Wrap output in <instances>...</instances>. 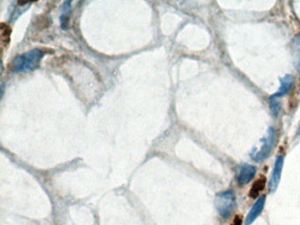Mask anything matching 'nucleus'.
I'll use <instances>...</instances> for the list:
<instances>
[{"mask_svg": "<svg viewBox=\"0 0 300 225\" xmlns=\"http://www.w3.org/2000/svg\"><path fill=\"white\" fill-rule=\"evenodd\" d=\"M236 207V196L232 190L220 193L216 197V208L222 218H229L234 214Z\"/></svg>", "mask_w": 300, "mask_h": 225, "instance_id": "nucleus-2", "label": "nucleus"}, {"mask_svg": "<svg viewBox=\"0 0 300 225\" xmlns=\"http://www.w3.org/2000/svg\"><path fill=\"white\" fill-rule=\"evenodd\" d=\"M297 134L300 136V122L298 123V126H297Z\"/></svg>", "mask_w": 300, "mask_h": 225, "instance_id": "nucleus-12", "label": "nucleus"}, {"mask_svg": "<svg viewBox=\"0 0 300 225\" xmlns=\"http://www.w3.org/2000/svg\"><path fill=\"white\" fill-rule=\"evenodd\" d=\"M231 225H242V218L240 215H237L234 220V222H231Z\"/></svg>", "mask_w": 300, "mask_h": 225, "instance_id": "nucleus-11", "label": "nucleus"}, {"mask_svg": "<svg viewBox=\"0 0 300 225\" xmlns=\"http://www.w3.org/2000/svg\"><path fill=\"white\" fill-rule=\"evenodd\" d=\"M265 202H266V196H261L260 198L258 199L257 202L254 203V205L252 207V209H250V211L247 215L245 225H251L258 218V216L261 215V212L263 210Z\"/></svg>", "mask_w": 300, "mask_h": 225, "instance_id": "nucleus-5", "label": "nucleus"}, {"mask_svg": "<svg viewBox=\"0 0 300 225\" xmlns=\"http://www.w3.org/2000/svg\"><path fill=\"white\" fill-rule=\"evenodd\" d=\"M45 50L35 49L26 53L17 56L13 61V71L15 72H27L33 71L39 67L41 60L45 55Z\"/></svg>", "mask_w": 300, "mask_h": 225, "instance_id": "nucleus-1", "label": "nucleus"}, {"mask_svg": "<svg viewBox=\"0 0 300 225\" xmlns=\"http://www.w3.org/2000/svg\"><path fill=\"white\" fill-rule=\"evenodd\" d=\"M256 174V168L251 165H244L238 175V181L241 185H248Z\"/></svg>", "mask_w": 300, "mask_h": 225, "instance_id": "nucleus-6", "label": "nucleus"}, {"mask_svg": "<svg viewBox=\"0 0 300 225\" xmlns=\"http://www.w3.org/2000/svg\"><path fill=\"white\" fill-rule=\"evenodd\" d=\"M284 162V156H279L276 160L274 169H273V173L271 175V181L269 183V191H270V193H275L277 191L279 182H280Z\"/></svg>", "mask_w": 300, "mask_h": 225, "instance_id": "nucleus-4", "label": "nucleus"}, {"mask_svg": "<svg viewBox=\"0 0 300 225\" xmlns=\"http://www.w3.org/2000/svg\"><path fill=\"white\" fill-rule=\"evenodd\" d=\"M275 142H276V130H275L273 127H271L269 130H268V135L263 140H262V145H261V149H259L258 152H254L253 151L251 153V157L252 159H254V161H262L264 159H267L268 157L270 156L273 147L275 145Z\"/></svg>", "mask_w": 300, "mask_h": 225, "instance_id": "nucleus-3", "label": "nucleus"}, {"mask_svg": "<svg viewBox=\"0 0 300 225\" xmlns=\"http://www.w3.org/2000/svg\"><path fill=\"white\" fill-rule=\"evenodd\" d=\"M71 4L72 2L67 1L65 3L63 4V8H62V16H61V24H62V27L63 28H66L67 27V23H68V16L67 14L69 12L70 8H71Z\"/></svg>", "mask_w": 300, "mask_h": 225, "instance_id": "nucleus-9", "label": "nucleus"}, {"mask_svg": "<svg viewBox=\"0 0 300 225\" xmlns=\"http://www.w3.org/2000/svg\"><path fill=\"white\" fill-rule=\"evenodd\" d=\"M280 83V88L277 91V93L272 96L276 98V99H278V98H281L285 94H287L288 92L292 88V86L295 83V79L291 75H286L283 79H281Z\"/></svg>", "mask_w": 300, "mask_h": 225, "instance_id": "nucleus-7", "label": "nucleus"}, {"mask_svg": "<svg viewBox=\"0 0 300 225\" xmlns=\"http://www.w3.org/2000/svg\"><path fill=\"white\" fill-rule=\"evenodd\" d=\"M264 186H265V178H260L254 182V185L252 186L250 192H249V196L252 198H256L259 196V194L263 190Z\"/></svg>", "mask_w": 300, "mask_h": 225, "instance_id": "nucleus-8", "label": "nucleus"}, {"mask_svg": "<svg viewBox=\"0 0 300 225\" xmlns=\"http://www.w3.org/2000/svg\"><path fill=\"white\" fill-rule=\"evenodd\" d=\"M271 109L275 116H278V114L280 112V103L274 97H271Z\"/></svg>", "mask_w": 300, "mask_h": 225, "instance_id": "nucleus-10", "label": "nucleus"}]
</instances>
